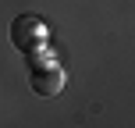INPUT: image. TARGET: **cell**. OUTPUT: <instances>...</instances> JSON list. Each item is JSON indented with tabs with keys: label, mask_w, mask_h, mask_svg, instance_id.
Masks as SVG:
<instances>
[{
	"label": "cell",
	"mask_w": 135,
	"mask_h": 128,
	"mask_svg": "<svg viewBox=\"0 0 135 128\" xmlns=\"http://www.w3.org/2000/svg\"><path fill=\"white\" fill-rule=\"evenodd\" d=\"M25 57H28V89L36 96H57L64 89V68L54 57H46L43 50L25 54Z\"/></svg>",
	"instance_id": "6da1fadb"
},
{
	"label": "cell",
	"mask_w": 135,
	"mask_h": 128,
	"mask_svg": "<svg viewBox=\"0 0 135 128\" xmlns=\"http://www.w3.org/2000/svg\"><path fill=\"white\" fill-rule=\"evenodd\" d=\"M46 25H43V18H36V14H18V18L11 21V43L14 50H21V54H36V50H46Z\"/></svg>",
	"instance_id": "7a4b0ae2"
}]
</instances>
